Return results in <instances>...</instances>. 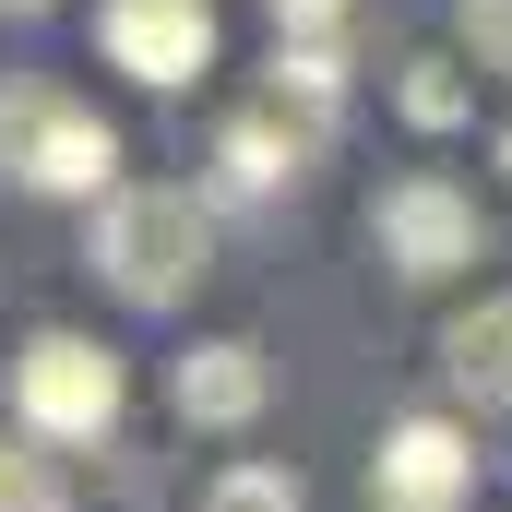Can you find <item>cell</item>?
I'll return each instance as SVG.
<instances>
[{
  "mask_svg": "<svg viewBox=\"0 0 512 512\" xmlns=\"http://www.w3.org/2000/svg\"><path fill=\"white\" fill-rule=\"evenodd\" d=\"M489 155H501V179H512V131H501V143H489Z\"/></svg>",
  "mask_w": 512,
  "mask_h": 512,
  "instance_id": "16",
  "label": "cell"
},
{
  "mask_svg": "<svg viewBox=\"0 0 512 512\" xmlns=\"http://www.w3.org/2000/svg\"><path fill=\"white\" fill-rule=\"evenodd\" d=\"M203 512H298V477H286V465H227V477L203 489Z\"/></svg>",
  "mask_w": 512,
  "mask_h": 512,
  "instance_id": "11",
  "label": "cell"
},
{
  "mask_svg": "<svg viewBox=\"0 0 512 512\" xmlns=\"http://www.w3.org/2000/svg\"><path fill=\"white\" fill-rule=\"evenodd\" d=\"M453 36L477 72H512V0H453Z\"/></svg>",
  "mask_w": 512,
  "mask_h": 512,
  "instance_id": "13",
  "label": "cell"
},
{
  "mask_svg": "<svg viewBox=\"0 0 512 512\" xmlns=\"http://www.w3.org/2000/svg\"><path fill=\"white\" fill-rule=\"evenodd\" d=\"M393 108H405L417 131H453L465 108H477V96H465V60H441V48H417V60L393 72Z\"/></svg>",
  "mask_w": 512,
  "mask_h": 512,
  "instance_id": "10",
  "label": "cell"
},
{
  "mask_svg": "<svg viewBox=\"0 0 512 512\" xmlns=\"http://www.w3.org/2000/svg\"><path fill=\"white\" fill-rule=\"evenodd\" d=\"M12 405L36 441H108L120 429V358L96 334H36L12 358Z\"/></svg>",
  "mask_w": 512,
  "mask_h": 512,
  "instance_id": "3",
  "label": "cell"
},
{
  "mask_svg": "<svg viewBox=\"0 0 512 512\" xmlns=\"http://www.w3.org/2000/svg\"><path fill=\"white\" fill-rule=\"evenodd\" d=\"M0 12H12V24H24V12H48V0H0Z\"/></svg>",
  "mask_w": 512,
  "mask_h": 512,
  "instance_id": "15",
  "label": "cell"
},
{
  "mask_svg": "<svg viewBox=\"0 0 512 512\" xmlns=\"http://www.w3.org/2000/svg\"><path fill=\"white\" fill-rule=\"evenodd\" d=\"M274 24H286V36H334V24H346V0H274Z\"/></svg>",
  "mask_w": 512,
  "mask_h": 512,
  "instance_id": "14",
  "label": "cell"
},
{
  "mask_svg": "<svg viewBox=\"0 0 512 512\" xmlns=\"http://www.w3.org/2000/svg\"><path fill=\"white\" fill-rule=\"evenodd\" d=\"M203 262H215V215H203L179 179L108 191V215H96V274L120 286L131 310H179V298L203 286Z\"/></svg>",
  "mask_w": 512,
  "mask_h": 512,
  "instance_id": "1",
  "label": "cell"
},
{
  "mask_svg": "<svg viewBox=\"0 0 512 512\" xmlns=\"http://www.w3.org/2000/svg\"><path fill=\"white\" fill-rule=\"evenodd\" d=\"M96 48L131 84H191L215 60V0H96Z\"/></svg>",
  "mask_w": 512,
  "mask_h": 512,
  "instance_id": "5",
  "label": "cell"
},
{
  "mask_svg": "<svg viewBox=\"0 0 512 512\" xmlns=\"http://www.w3.org/2000/svg\"><path fill=\"white\" fill-rule=\"evenodd\" d=\"M262 393H274V370H262L251 334H215V346L179 358V417H191V429H251Z\"/></svg>",
  "mask_w": 512,
  "mask_h": 512,
  "instance_id": "7",
  "label": "cell"
},
{
  "mask_svg": "<svg viewBox=\"0 0 512 512\" xmlns=\"http://www.w3.org/2000/svg\"><path fill=\"white\" fill-rule=\"evenodd\" d=\"M370 251L405 274V286H441V274H465V262H489V227H477V203L453 191V179H393L382 203H370Z\"/></svg>",
  "mask_w": 512,
  "mask_h": 512,
  "instance_id": "4",
  "label": "cell"
},
{
  "mask_svg": "<svg viewBox=\"0 0 512 512\" xmlns=\"http://www.w3.org/2000/svg\"><path fill=\"white\" fill-rule=\"evenodd\" d=\"M0 179H12V191H48V203H96V191L120 179V131L96 120L84 96L12 72V84H0Z\"/></svg>",
  "mask_w": 512,
  "mask_h": 512,
  "instance_id": "2",
  "label": "cell"
},
{
  "mask_svg": "<svg viewBox=\"0 0 512 512\" xmlns=\"http://www.w3.org/2000/svg\"><path fill=\"white\" fill-rule=\"evenodd\" d=\"M0 512H72L60 465H48V453H0Z\"/></svg>",
  "mask_w": 512,
  "mask_h": 512,
  "instance_id": "12",
  "label": "cell"
},
{
  "mask_svg": "<svg viewBox=\"0 0 512 512\" xmlns=\"http://www.w3.org/2000/svg\"><path fill=\"white\" fill-rule=\"evenodd\" d=\"M298 143H310V131H274V120H227L215 167H227V191H274V179H298Z\"/></svg>",
  "mask_w": 512,
  "mask_h": 512,
  "instance_id": "9",
  "label": "cell"
},
{
  "mask_svg": "<svg viewBox=\"0 0 512 512\" xmlns=\"http://www.w3.org/2000/svg\"><path fill=\"white\" fill-rule=\"evenodd\" d=\"M477 489V453L453 417H393L382 453H370V512H453Z\"/></svg>",
  "mask_w": 512,
  "mask_h": 512,
  "instance_id": "6",
  "label": "cell"
},
{
  "mask_svg": "<svg viewBox=\"0 0 512 512\" xmlns=\"http://www.w3.org/2000/svg\"><path fill=\"white\" fill-rule=\"evenodd\" d=\"M441 370H453V393L477 417H501L512 405V298H477V310L441 322Z\"/></svg>",
  "mask_w": 512,
  "mask_h": 512,
  "instance_id": "8",
  "label": "cell"
}]
</instances>
